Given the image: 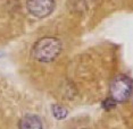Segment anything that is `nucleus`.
<instances>
[{
	"instance_id": "nucleus-1",
	"label": "nucleus",
	"mask_w": 133,
	"mask_h": 129,
	"mask_svg": "<svg viewBox=\"0 0 133 129\" xmlns=\"http://www.w3.org/2000/svg\"><path fill=\"white\" fill-rule=\"evenodd\" d=\"M62 52V43L54 37H44L34 44L32 50L33 57L39 61H52Z\"/></svg>"
},
{
	"instance_id": "nucleus-4",
	"label": "nucleus",
	"mask_w": 133,
	"mask_h": 129,
	"mask_svg": "<svg viewBox=\"0 0 133 129\" xmlns=\"http://www.w3.org/2000/svg\"><path fill=\"white\" fill-rule=\"evenodd\" d=\"M19 129H43L41 119L38 116L28 115L21 119L18 124Z\"/></svg>"
},
{
	"instance_id": "nucleus-2",
	"label": "nucleus",
	"mask_w": 133,
	"mask_h": 129,
	"mask_svg": "<svg viewBox=\"0 0 133 129\" xmlns=\"http://www.w3.org/2000/svg\"><path fill=\"white\" fill-rule=\"evenodd\" d=\"M133 91V84L130 77L125 75H119L116 77L110 87V95L113 101L123 102L131 96Z\"/></svg>"
},
{
	"instance_id": "nucleus-5",
	"label": "nucleus",
	"mask_w": 133,
	"mask_h": 129,
	"mask_svg": "<svg viewBox=\"0 0 133 129\" xmlns=\"http://www.w3.org/2000/svg\"><path fill=\"white\" fill-rule=\"evenodd\" d=\"M54 111H55V116L58 119H62V118H64V117L66 116V110H64L63 108H60V107L55 108V110Z\"/></svg>"
},
{
	"instance_id": "nucleus-3",
	"label": "nucleus",
	"mask_w": 133,
	"mask_h": 129,
	"mask_svg": "<svg viewBox=\"0 0 133 129\" xmlns=\"http://www.w3.org/2000/svg\"><path fill=\"white\" fill-rule=\"evenodd\" d=\"M55 0H28L26 7L30 14L35 17L42 18L48 16L54 9Z\"/></svg>"
}]
</instances>
